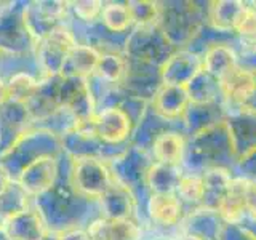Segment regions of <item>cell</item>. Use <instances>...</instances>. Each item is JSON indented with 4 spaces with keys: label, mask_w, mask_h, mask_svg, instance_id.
I'll return each mask as SVG.
<instances>
[{
    "label": "cell",
    "mask_w": 256,
    "mask_h": 240,
    "mask_svg": "<svg viewBox=\"0 0 256 240\" xmlns=\"http://www.w3.org/2000/svg\"><path fill=\"white\" fill-rule=\"evenodd\" d=\"M60 102L77 118L78 125H88L96 116V101L88 78L60 77Z\"/></svg>",
    "instance_id": "5b68a950"
},
{
    "label": "cell",
    "mask_w": 256,
    "mask_h": 240,
    "mask_svg": "<svg viewBox=\"0 0 256 240\" xmlns=\"http://www.w3.org/2000/svg\"><path fill=\"white\" fill-rule=\"evenodd\" d=\"M246 214L256 222V181L248 180L246 186Z\"/></svg>",
    "instance_id": "1f68e13d"
},
{
    "label": "cell",
    "mask_w": 256,
    "mask_h": 240,
    "mask_svg": "<svg viewBox=\"0 0 256 240\" xmlns=\"http://www.w3.org/2000/svg\"><path fill=\"white\" fill-rule=\"evenodd\" d=\"M114 174L101 157L74 158L70 168V188L84 198H101L114 182Z\"/></svg>",
    "instance_id": "7a4b0ae2"
},
{
    "label": "cell",
    "mask_w": 256,
    "mask_h": 240,
    "mask_svg": "<svg viewBox=\"0 0 256 240\" xmlns=\"http://www.w3.org/2000/svg\"><path fill=\"white\" fill-rule=\"evenodd\" d=\"M150 100L152 109L164 120L182 118L190 106V96L186 86L160 84Z\"/></svg>",
    "instance_id": "8fae6325"
},
{
    "label": "cell",
    "mask_w": 256,
    "mask_h": 240,
    "mask_svg": "<svg viewBox=\"0 0 256 240\" xmlns=\"http://www.w3.org/2000/svg\"><path fill=\"white\" fill-rule=\"evenodd\" d=\"M202 61L204 70L208 76H212L218 84L232 69H236L240 64L234 46L224 42L208 44L202 54Z\"/></svg>",
    "instance_id": "ac0fdd59"
},
{
    "label": "cell",
    "mask_w": 256,
    "mask_h": 240,
    "mask_svg": "<svg viewBox=\"0 0 256 240\" xmlns=\"http://www.w3.org/2000/svg\"><path fill=\"white\" fill-rule=\"evenodd\" d=\"M77 45L76 37L64 26L54 28L36 42V54L38 66L46 74V77H60L62 64L69 52Z\"/></svg>",
    "instance_id": "277c9868"
},
{
    "label": "cell",
    "mask_w": 256,
    "mask_h": 240,
    "mask_svg": "<svg viewBox=\"0 0 256 240\" xmlns=\"http://www.w3.org/2000/svg\"><path fill=\"white\" fill-rule=\"evenodd\" d=\"M130 10L134 28H146V26H158L162 6L157 2H126Z\"/></svg>",
    "instance_id": "83f0119b"
},
{
    "label": "cell",
    "mask_w": 256,
    "mask_h": 240,
    "mask_svg": "<svg viewBox=\"0 0 256 240\" xmlns=\"http://www.w3.org/2000/svg\"><path fill=\"white\" fill-rule=\"evenodd\" d=\"M101 58V53L92 45L77 44L69 54L66 56L61 69L60 77L69 78V77H80L88 78L94 74L96 66H98Z\"/></svg>",
    "instance_id": "d6986e66"
},
{
    "label": "cell",
    "mask_w": 256,
    "mask_h": 240,
    "mask_svg": "<svg viewBox=\"0 0 256 240\" xmlns=\"http://www.w3.org/2000/svg\"><path fill=\"white\" fill-rule=\"evenodd\" d=\"M0 46L10 52H24L29 46H36L22 20V12L5 10L0 13Z\"/></svg>",
    "instance_id": "4fadbf2b"
},
{
    "label": "cell",
    "mask_w": 256,
    "mask_h": 240,
    "mask_svg": "<svg viewBox=\"0 0 256 240\" xmlns=\"http://www.w3.org/2000/svg\"><path fill=\"white\" fill-rule=\"evenodd\" d=\"M8 101V92H6V84L0 78V106Z\"/></svg>",
    "instance_id": "e575fe53"
},
{
    "label": "cell",
    "mask_w": 256,
    "mask_h": 240,
    "mask_svg": "<svg viewBox=\"0 0 256 240\" xmlns=\"http://www.w3.org/2000/svg\"><path fill=\"white\" fill-rule=\"evenodd\" d=\"M182 174L181 166L165 165L152 162L144 174V182L149 188L150 194H162V192H176V186Z\"/></svg>",
    "instance_id": "7402d4cb"
},
{
    "label": "cell",
    "mask_w": 256,
    "mask_h": 240,
    "mask_svg": "<svg viewBox=\"0 0 256 240\" xmlns=\"http://www.w3.org/2000/svg\"><path fill=\"white\" fill-rule=\"evenodd\" d=\"M204 69L202 56L189 50L173 52L160 66V82L174 86H189Z\"/></svg>",
    "instance_id": "9c48e42d"
},
{
    "label": "cell",
    "mask_w": 256,
    "mask_h": 240,
    "mask_svg": "<svg viewBox=\"0 0 256 240\" xmlns=\"http://www.w3.org/2000/svg\"><path fill=\"white\" fill-rule=\"evenodd\" d=\"M4 222H5V220L2 218V214H0V229H2V228H4Z\"/></svg>",
    "instance_id": "f35d334b"
},
{
    "label": "cell",
    "mask_w": 256,
    "mask_h": 240,
    "mask_svg": "<svg viewBox=\"0 0 256 240\" xmlns=\"http://www.w3.org/2000/svg\"><path fill=\"white\" fill-rule=\"evenodd\" d=\"M61 148V140L50 130L26 132L5 154L0 156V164L10 176H16L29 164L40 157L56 156Z\"/></svg>",
    "instance_id": "6da1fadb"
},
{
    "label": "cell",
    "mask_w": 256,
    "mask_h": 240,
    "mask_svg": "<svg viewBox=\"0 0 256 240\" xmlns=\"http://www.w3.org/2000/svg\"><path fill=\"white\" fill-rule=\"evenodd\" d=\"M38 82L34 76H30L29 72H16L6 82V92H8V100L28 104L29 100L34 96Z\"/></svg>",
    "instance_id": "4316f807"
},
{
    "label": "cell",
    "mask_w": 256,
    "mask_h": 240,
    "mask_svg": "<svg viewBox=\"0 0 256 240\" xmlns=\"http://www.w3.org/2000/svg\"><path fill=\"white\" fill-rule=\"evenodd\" d=\"M176 196L182 205H200L204 202V176L198 173L182 172L176 186Z\"/></svg>",
    "instance_id": "484cf974"
},
{
    "label": "cell",
    "mask_w": 256,
    "mask_h": 240,
    "mask_svg": "<svg viewBox=\"0 0 256 240\" xmlns=\"http://www.w3.org/2000/svg\"><path fill=\"white\" fill-rule=\"evenodd\" d=\"M100 20L104 24V28L109 32H114V34H124L133 26V20L126 4L110 2L104 5Z\"/></svg>",
    "instance_id": "d4e9b609"
},
{
    "label": "cell",
    "mask_w": 256,
    "mask_h": 240,
    "mask_svg": "<svg viewBox=\"0 0 256 240\" xmlns=\"http://www.w3.org/2000/svg\"><path fill=\"white\" fill-rule=\"evenodd\" d=\"M28 194L21 189L18 182H13L8 186V189L0 197V214L6 220L10 216L20 213L28 208Z\"/></svg>",
    "instance_id": "f1b7e54d"
},
{
    "label": "cell",
    "mask_w": 256,
    "mask_h": 240,
    "mask_svg": "<svg viewBox=\"0 0 256 240\" xmlns=\"http://www.w3.org/2000/svg\"><path fill=\"white\" fill-rule=\"evenodd\" d=\"M148 214L157 226L174 228L182 221L184 205L176 192L150 194L148 198Z\"/></svg>",
    "instance_id": "5bb4252c"
},
{
    "label": "cell",
    "mask_w": 256,
    "mask_h": 240,
    "mask_svg": "<svg viewBox=\"0 0 256 240\" xmlns=\"http://www.w3.org/2000/svg\"><path fill=\"white\" fill-rule=\"evenodd\" d=\"M94 74L100 80L109 85H122L125 84L128 76V60L126 56L118 53L101 54Z\"/></svg>",
    "instance_id": "603a6c76"
},
{
    "label": "cell",
    "mask_w": 256,
    "mask_h": 240,
    "mask_svg": "<svg viewBox=\"0 0 256 240\" xmlns=\"http://www.w3.org/2000/svg\"><path fill=\"white\" fill-rule=\"evenodd\" d=\"M60 164L56 156H46L34 160L18 174L16 182L28 196L38 197L56 186Z\"/></svg>",
    "instance_id": "ba28073f"
},
{
    "label": "cell",
    "mask_w": 256,
    "mask_h": 240,
    "mask_svg": "<svg viewBox=\"0 0 256 240\" xmlns=\"http://www.w3.org/2000/svg\"><path fill=\"white\" fill-rule=\"evenodd\" d=\"M4 230L10 240H42L46 228L38 210L26 208L6 218L4 222Z\"/></svg>",
    "instance_id": "9a60e30c"
},
{
    "label": "cell",
    "mask_w": 256,
    "mask_h": 240,
    "mask_svg": "<svg viewBox=\"0 0 256 240\" xmlns=\"http://www.w3.org/2000/svg\"><path fill=\"white\" fill-rule=\"evenodd\" d=\"M150 152L157 164L181 166L188 152L186 136L176 130L158 132L150 141Z\"/></svg>",
    "instance_id": "7c38bea8"
},
{
    "label": "cell",
    "mask_w": 256,
    "mask_h": 240,
    "mask_svg": "<svg viewBox=\"0 0 256 240\" xmlns=\"http://www.w3.org/2000/svg\"><path fill=\"white\" fill-rule=\"evenodd\" d=\"M178 240H205V238L194 234V232H186V234H182Z\"/></svg>",
    "instance_id": "8d00e7d4"
},
{
    "label": "cell",
    "mask_w": 256,
    "mask_h": 240,
    "mask_svg": "<svg viewBox=\"0 0 256 240\" xmlns=\"http://www.w3.org/2000/svg\"><path fill=\"white\" fill-rule=\"evenodd\" d=\"M69 5H72L70 8L77 18L85 22H93L94 20H98L104 6L100 0H80V2H72Z\"/></svg>",
    "instance_id": "4dcf8cb0"
},
{
    "label": "cell",
    "mask_w": 256,
    "mask_h": 240,
    "mask_svg": "<svg viewBox=\"0 0 256 240\" xmlns=\"http://www.w3.org/2000/svg\"><path fill=\"white\" fill-rule=\"evenodd\" d=\"M0 240H10V237H8L6 234H5V230H4V228L0 229Z\"/></svg>",
    "instance_id": "74e56055"
},
{
    "label": "cell",
    "mask_w": 256,
    "mask_h": 240,
    "mask_svg": "<svg viewBox=\"0 0 256 240\" xmlns=\"http://www.w3.org/2000/svg\"><path fill=\"white\" fill-rule=\"evenodd\" d=\"M204 176V202L202 206L206 210L214 212L222 200L224 194L229 189L232 176L228 168L224 166H210L202 173Z\"/></svg>",
    "instance_id": "44dd1931"
},
{
    "label": "cell",
    "mask_w": 256,
    "mask_h": 240,
    "mask_svg": "<svg viewBox=\"0 0 256 240\" xmlns=\"http://www.w3.org/2000/svg\"><path fill=\"white\" fill-rule=\"evenodd\" d=\"M170 40L158 26L134 28L125 44V54L128 61H134L142 66H160L172 53H166Z\"/></svg>",
    "instance_id": "3957f363"
},
{
    "label": "cell",
    "mask_w": 256,
    "mask_h": 240,
    "mask_svg": "<svg viewBox=\"0 0 256 240\" xmlns=\"http://www.w3.org/2000/svg\"><path fill=\"white\" fill-rule=\"evenodd\" d=\"M60 240H90L86 230L77 229V228H69L60 230Z\"/></svg>",
    "instance_id": "d6a6232c"
},
{
    "label": "cell",
    "mask_w": 256,
    "mask_h": 240,
    "mask_svg": "<svg viewBox=\"0 0 256 240\" xmlns=\"http://www.w3.org/2000/svg\"><path fill=\"white\" fill-rule=\"evenodd\" d=\"M10 184H12V176L8 174V172L4 168V165L0 164V197H2V194L8 189Z\"/></svg>",
    "instance_id": "836d02e7"
},
{
    "label": "cell",
    "mask_w": 256,
    "mask_h": 240,
    "mask_svg": "<svg viewBox=\"0 0 256 240\" xmlns=\"http://www.w3.org/2000/svg\"><path fill=\"white\" fill-rule=\"evenodd\" d=\"M134 124V117L125 108V104H114L96 112L92 128L102 144L116 146L130 138Z\"/></svg>",
    "instance_id": "8992f818"
},
{
    "label": "cell",
    "mask_w": 256,
    "mask_h": 240,
    "mask_svg": "<svg viewBox=\"0 0 256 240\" xmlns=\"http://www.w3.org/2000/svg\"><path fill=\"white\" fill-rule=\"evenodd\" d=\"M61 148L74 158L100 157L102 154V142L94 134L92 124L78 125L74 130L61 136Z\"/></svg>",
    "instance_id": "2e32d148"
},
{
    "label": "cell",
    "mask_w": 256,
    "mask_h": 240,
    "mask_svg": "<svg viewBox=\"0 0 256 240\" xmlns=\"http://www.w3.org/2000/svg\"><path fill=\"white\" fill-rule=\"evenodd\" d=\"M208 6V22L214 30L234 32V24L244 8V2H212Z\"/></svg>",
    "instance_id": "cb8c5ba5"
},
{
    "label": "cell",
    "mask_w": 256,
    "mask_h": 240,
    "mask_svg": "<svg viewBox=\"0 0 256 240\" xmlns=\"http://www.w3.org/2000/svg\"><path fill=\"white\" fill-rule=\"evenodd\" d=\"M101 208L106 220H132L134 210L133 192L125 184L114 180L112 186L101 198Z\"/></svg>",
    "instance_id": "ffe728a7"
},
{
    "label": "cell",
    "mask_w": 256,
    "mask_h": 240,
    "mask_svg": "<svg viewBox=\"0 0 256 240\" xmlns=\"http://www.w3.org/2000/svg\"><path fill=\"white\" fill-rule=\"evenodd\" d=\"M37 198V210L42 214V218L46 222L52 224H61L66 226L70 221L77 218V196L74 189L68 188H58L54 186L45 194L36 197Z\"/></svg>",
    "instance_id": "52a82bcc"
},
{
    "label": "cell",
    "mask_w": 256,
    "mask_h": 240,
    "mask_svg": "<svg viewBox=\"0 0 256 240\" xmlns=\"http://www.w3.org/2000/svg\"><path fill=\"white\" fill-rule=\"evenodd\" d=\"M246 186L248 178H232L228 192L216 208V214L226 224H240L246 214Z\"/></svg>",
    "instance_id": "e0dca14e"
},
{
    "label": "cell",
    "mask_w": 256,
    "mask_h": 240,
    "mask_svg": "<svg viewBox=\"0 0 256 240\" xmlns=\"http://www.w3.org/2000/svg\"><path fill=\"white\" fill-rule=\"evenodd\" d=\"M234 34L242 37L245 42L256 44V6L250 4L244 5L234 24Z\"/></svg>",
    "instance_id": "f546056e"
},
{
    "label": "cell",
    "mask_w": 256,
    "mask_h": 240,
    "mask_svg": "<svg viewBox=\"0 0 256 240\" xmlns=\"http://www.w3.org/2000/svg\"><path fill=\"white\" fill-rule=\"evenodd\" d=\"M26 104L8 100L0 106V156L10 149L26 133L30 120Z\"/></svg>",
    "instance_id": "30bf717a"
},
{
    "label": "cell",
    "mask_w": 256,
    "mask_h": 240,
    "mask_svg": "<svg viewBox=\"0 0 256 240\" xmlns=\"http://www.w3.org/2000/svg\"><path fill=\"white\" fill-rule=\"evenodd\" d=\"M42 240H60V230H46Z\"/></svg>",
    "instance_id": "d590c367"
}]
</instances>
